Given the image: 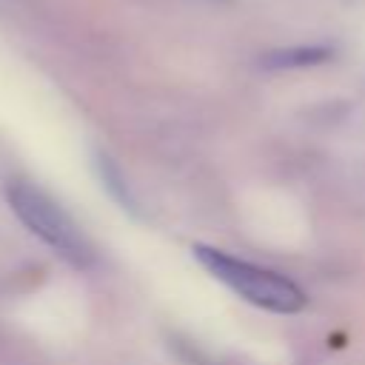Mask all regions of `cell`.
<instances>
[{"instance_id": "cell-2", "label": "cell", "mask_w": 365, "mask_h": 365, "mask_svg": "<svg viewBox=\"0 0 365 365\" xmlns=\"http://www.w3.org/2000/svg\"><path fill=\"white\" fill-rule=\"evenodd\" d=\"M6 200L17 220L31 234H37L51 251H57L66 262H71L74 268H88L94 262V248L80 231V225L46 191H40L31 182L14 180L6 185Z\"/></svg>"}, {"instance_id": "cell-4", "label": "cell", "mask_w": 365, "mask_h": 365, "mask_svg": "<svg viewBox=\"0 0 365 365\" xmlns=\"http://www.w3.org/2000/svg\"><path fill=\"white\" fill-rule=\"evenodd\" d=\"M97 165H100V177H103V185L123 202V208H128V211H134V200H131V194H128V188H125V182H123V177H120V171L111 165V160L108 157H97Z\"/></svg>"}, {"instance_id": "cell-1", "label": "cell", "mask_w": 365, "mask_h": 365, "mask_svg": "<svg viewBox=\"0 0 365 365\" xmlns=\"http://www.w3.org/2000/svg\"><path fill=\"white\" fill-rule=\"evenodd\" d=\"M197 262L222 285H228L237 297H242L245 302L274 311V314H297L305 308V294L297 282H291L288 277L259 268L254 262L237 259L220 248L211 245H194L191 248Z\"/></svg>"}, {"instance_id": "cell-3", "label": "cell", "mask_w": 365, "mask_h": 365, "mask_svg": "<svg viewBox=\"0 0 365 365\" xmlns=\"http://www.w3.org/2000/svg\"><path fill=\"white\" fill-rule=\"evenodd\" d=\"M334 51L328 46H294V48H282V51H271L262 57L265 68H308V66H319L331 57Z\"/></svg>"}]
</instances>
